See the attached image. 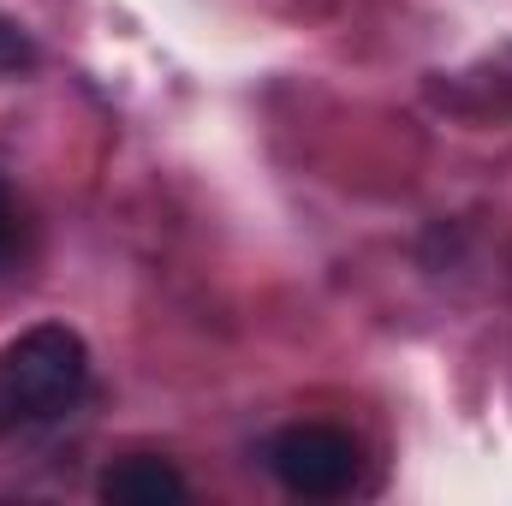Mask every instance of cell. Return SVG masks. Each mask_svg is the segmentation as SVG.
<instances>
[{"label": "cell", "mask_w": 512, "mask_h": 506, "mask_svg": "<svg viewBox=\"0 0 512 506\" xmlns=\"http://www.w3.org/2000/svg\"><path fill=\"white\" fill-rule=\"evenodd\" d=\"M12 245H18V203H12V191L0 179V262L12 256Z\"/></svg>", "instance_id": "obj_5"}, {"label": "cell", "mask_w": 512, "mask_h": 506, "mask_svg": "<svg viewBox=\"0 0 512 506\" xmlns=\"http://www.w3.org/2000/svg\"><path fill=\"white\" fill-rule=\"evenodd\" d=\"M262 459H268L274 483L286 495H298V501H340L364 471L358 441L346 429H334V423H292V429H280L268 441Z\"/></svg>", "instance_id": "obj_2"}, {"label": "cell", "mask_w": 512, "mask_h": 506, "mask_svg": "<svg viewBox=\"0 0 512 506\" xmlns=\"http://www.w3.org/2000/svg\"><path fill=\"white\" fill-rule=\"evenodd\" d=\"M185 495H191V483L179 477V465H167L155 453H131L102 477V501L120 506H161V501H185Z\"/></svg>", "instance_id": "obj_3"}, {"label": "cell", "mask_w": 512, "mask_h": 506, "mask_svg": "<svg viewBox=\"0 0 512 506\" xmlns=\"http://www.w3.org/2000/svg\"><path fill=\"white\" fill-rule=\"evenodd\" d=\"M90 393V346L66 322H42L0 346V435H36Z\"/></svg>", "instance_id": "obj_1"}, {"label": "cell", "mask_w": 512, "mask_h": 506, "mask_svg": "<svg viewBox=\"0 0 512 506\" xmlns=\"http://www.w3.org/2000/svg\"><path fill=\"white\" fill-rule=\"evenodd\" d=\"M30 60H36V48H30V42H24V36L0 18V72H24Z\"/></svg>", "instance_id": "obj_4"}]
</instances>
